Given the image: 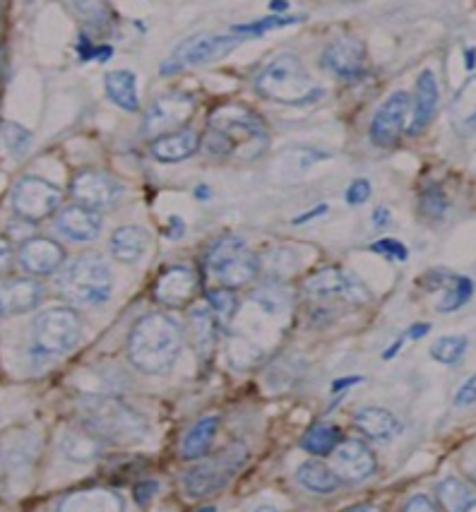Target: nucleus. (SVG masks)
<instances>
[{"label":"nucleus","mask_w":476,"mask_h":512,"mask_svg":"<svg viewBox=\"0 0 476 512\" xmlns=\"http://www.w3.org/2000/svg\"><path fill=\"white\" fill-rule=\"evenodd\" d=\"M243 248H248L246 241H243V238L236 236V234H226L222 238H217V241H214L210 246V250H207V258H205L207 275H212V272L217 270L219 265H224L226 260L234 258V255L241 253Z\"/></svg>","instance_id":"nucleus-34"},{"label":"nucleus","mask_w":476,"mask_h":512,"mask_svg":"<svg viewBox=\"0 0 476 512\" xmlns=\"http://www.w3.org/2000/svg\"><path fill=\"white\" fill-rule=\"evenodd\" d=\"M82 318L68 306H53L41 311L32 323L34 349L46 356L65 354L80 342Z\"/></svg>","instance_id":"nucleus-7"},{"label":"nucleus","mask_w":476,"mask_h":512,"mask_svg":"<svg viewBox=\"0 0 476 512\" xmlns=\"http://www.w3.org/2000/svg\"><path fill=\"white\" fill-rule=\"evenodd\" d=\"M258 275H260V258L255 253H251L248 248H243L241 253L234 255V258L226 260L224 265H219L210 277L217 279L219 287L241 289L246 287V284H251Z\"/></svg>","instance_id":"nucleus-25"},{"label":"nucleus","mask_w":476,"mask_h":512,"mask_svg":"<svg viewBox=\"0 0 476 512\" xmlns=\"http://www.w3.org/2000/svg\"><path fill=\"white\" fill-rule=\"evenodd\" d=\"M467 347H469L467 337H462V335L440 337L431 344V359L443 363V366H455V363L462 361Z\"/></svg>","instance_id":"nucleus-36"},{"label":"nucleus","mask_w":476,"mask_h":512,"mask_svg":"<svg viewBox=\"0 0 476 512\" xmlns=\"http://www.w3.org/2000/svg\"><path fill=\"white\" fill-rule=\"evenodd\" d=\"M200 135L193 128H181L176 133L162 135V138L152 140V157L162 164H176L183 159L193 157L200 150Z\"/></svg>","instance_id":"nucleus-22"},{"label":"nucleus","mask_w":476,"mask_h":512,"mask_svg":"<svg viewBox=\"0 0 476 512\" xmlns=\"http://www.w3.org/2000/svg\"><path fill=\"white\" fill-rule=\"evenodd\" d=\"M464 512H476V498H472L467 503V508H464Z\"/></svg>","instance_id":"nucleus-53"},{"label":"nucleus","mask_w":476,"mask_h":512,"mask_svg":"<svg viewBox=\"0 0 476 512\" xmlns=\"http://www.w3.org/2000/svg\"><path fill=\"white\" fill-rule=\"evenodd\" d=\"M82 421L97 431L106 445H138L145 440L147 421L118 397H92L82 404Z\"/></svg>","instance_id":"nucleus-4"},{"label":"nucleus","mask_w":476,"mask_h":512,"mask_svg":"<svg viewBox=\"0 0 476 512\" xmlns=\"http://www.w3.org/2000/svg\"><path fill=\"white\" fill-rule=\"evenodd\" d=\"M25 3H32V0H25Z\"/></svg>","instance_id":"nucleus-54"},{"label":"nucleus","mask_w":476,"mask_h":512,"mask_svg":"<svg viewBox=\"0 0 476 512\" xmlns=\"http://www.w3.org/2000/svg\"><path fill=\"white\" fill-rule=\"evenodd\" d=\"M157 488V481H142V484L135 486V500H138L140 505H147L150 498H154V493H157Z\"/></svg>","instance_id":"nucleus-46"},{"label":"nucleus","mask_w":476,"mask_h":512,"mask_svg":"<svg viewBox=\"0 0 476 512\" xmlns=\"http://www.w3.org/2000/svg\"><path fill=\"white\" fill-rule=\"evenodd\" d=\"M327 210H330V207H327V205H318V207H315V210H311V212H303L301 217L294 219V226H301L303 222H311V219L320 217V214H325Z\"/></svg>","instance_id":"nucleus-47"},{"label":"nucleus","mask_w":476,"mask_h":512,"mask_svg":"<svg viewBox=\"0 0 476 512\" xmlns=\"http://www.w3.org/2000/svg\"><path fill=\"white\" fill-rule=\"evenodd\" d=\"M13 260H15L13 243H10L5 236H0V277L8 275V272L13 270Z\"/></svg>","instance_id":"nucleus-44"},{"label":"nucleus","mask_w":476,"mask_h":512,"mask_svg":"<svg viewBox=\"0 0 476 512\" xmlns=\"http://www.w3.org/2000/svg\"><path fill=\"white\" fill-rule=\"evenodd\" d=\"M436 493H438L440 505L452 512L464 510L469 500H472V491H469L467 484H462L460 479H455V476H448V479L440 481Z\"/></svg>","instance_id":"nucleus-35"},{"label":"nucleus","mask_w":476,"mask_h":512,"mask_svg":"<svg viewBox=\"0 0 476 512\" xmlns=\"http://www.w3.org/2000/svg\"><path fill=\"white\" fill-rule=\"evenodd\" d=\"M270 133L263 118L241 104H224L207 118V133L200 147L210 157L251 162L265 152Z\"/></svg>","instance_id":"nucleus-1"},{"label":"nucleus","mask_w":476,"mask_h":512,"mask_svg":"<svg viewBox=\"0 0 476 512\" xmlns=\"http://www.w3.org/2000/svg\"><path fill=\"white\" fill-rule=\"evenodd\" d=\"M198 294V277L186 265L166 267L154 284V301L164 308H186Z\"/></svg>","instance_id":"nucleus-16"},{"label":"nucleus","mask_w":476,"mask_h":512,"mask_svg":"<svg viewBox=\"0 0 476 512\" xmlns=\"http://www.w3.org/2000/svg\"><path fill=\"white\" fill-rule=\"evenodd\" d=\"M0 140H3L5 150L13 154L15 159L25 157L29 147H32V133H29L27 128H22L20 123H3V128H0Z\"/></svg>","instance_id":"nucleus-37"},{"label":"nucleus","mask_w":476,"mask_h":512,"mask_svg":"<svg viewBox=\"0 0 476 512\" xmlns=\"http://www.w3.org/2000/svg\"><path fill=\"white\" fill-rule=\"evenodd\" d=\"M428 330H431V325H414L412 330L407 332L409 339H421L424 335H428Z\"/></svg>","instance_id":"nucleus-50"},{"label":"nucleus","mask_w":476,"mask_h":512,"mask_svg":"<svg viewBox=\"0 0 476 512\" xmlns=\"http://www.w3.org/2000/svg\"><path fill=\"white\" fill-rule=\"evenodd\" d=\"M301 20L303 17H299V15H270V17H263V20H258V22H251V25H238V27H234V32L241 34V37H260V34L272 32V29L296 25V22H301Z\"/></svg>","instance_id":"nucleus-39"},{"label":"nucleus","mask_w":476,"mask_h":512,"mask_svg":"<svg viewBox=\"0 0 476 512\" xmlns=\"http://www.w3.org/2000/svg\"><path fill=\"white\" fill-rule=\"evenodd\" d=\"M270 8H272V10H282V8H289V5L284 3V0H275V3H272Z\"/></svg>","instance_id":"nucleus-52"},{"label":"nucleus","mask_w":476,"mask_h":512,"mask_svg":"<svg viewBox=\"0 0 476 512\" xmlns=\"http://www.w3.org/2000/svg\"><path fill=\"white\" fill-rule=\"evenodd\" d=\"M339 443H342V431L330 424H315L301 436V448L315 457L332 455Z\"/></svg>","instance_id":"nucleus-33"},{"label":"nucleus","mask_w":476,"mask_h":512,"mask_svg":"<svg viewBox=\"0 0 476 512\" xmlns=\"http://www.w3.org/2000/svg\"><path fill=\"white\" fill-rule=\"evenodd\" d=\"M476 404V375L464 380L460 390L455 392V407H474Z\"/></svg>","instance_id":"nucleus-43"},{"label":"nucleus","mask_w":476,"mask_h":512,"mask_svg":"<svg viewBox=\"0 0 476 512\" xmlns=\"http://www.w3.org/2000/svg\"><path fill=\"white\" fill-rule=\"evenodd\" d=\"M255 89L265 99L289 106L311 104V101L320 99V94H323V89L315 85L306 65L294 53H282L275 61L267 63L260 70V75L255 77Z\"/></svg>","instance_id":"nucleus-3"},{"label":"nucleus","mask_w":476,"mask_h":512,"mask_svg":"<svg viewBox=\"0 0 476 512\" xmlns=\"http://www.w3.org/2000/svg\"><path fill=\"white\" fill-rule=\"evenodd\" d=\"M104 448H106V440L101 438L97 431H92L85 421H80L77 426L68 428L61 440V452L65 455V460L77 462V464L99 460Z\"/></svg>","instance_id":"nucleus-20"},{"label":"nucleus","mask_w":476,"mask_h":512,"mask_svg":"<svg viewBox=\"0 0 476 512\" xmlns=\"http://www.w3.org/2000/svg\"><path fill=\"white\" fill-rule=\"evenodd\" d=\"M438 80L433 70H424L416 80V94H414V109H412V125H409V135H419L421 130L428 128L438 109Z\"/></svg>","instance_id":"nucleus-23"},{"label":"nucleus","mask_w":476,"mask_h":512,"mask_svg":"<svg viewBox=\"0 0 476 512\" xmlns=\"http://www.w3.org/2000/svg\"><path fill=\"white\" fill-rule=\"evenodd\" d=\"M195 113V99L186 92H166L150 104L142 123V133L147 138H162V135L176 133L186 128Z\"/></svg>","instance_id":"nucleus-11"},{"label":"nucleus","mask_w":476,"mask_h":512,"mask_svg":"<svg viewBox=\"0 0 476 512\" xmlns=\"http://www.w3.org/2000/svg\"><path fill=\"white\" fill-rule=\"evenodd\" d=\"M404 510H407V512H436L438 503H436V500L428 498V496H414V498H409L407 503H404Z\"/></svg>","instance_id":"nucleus-45"},{"label":"nucleus","mask_w":476,"mask_h":512,"mask_svg":"<svg viewBox=\"0 0 476 512\" xmlns=\"http://www.w3.org/2000/svg\"><path fill=\"white\" fill-rule=\"evenodd\" d=\"M296 481L306 488V491L318 493V496H327V493H335L339 486L344 484V479L335 472V467H327L320 460H306L296 469Z\"/></svg>","instance_id":"nucleus-28"},{"label":"nucleus","mask_w":476,"mask_h":512,"mask_svg":"<svg viewBox=\"0 0 476 512\" xmlns=\"http://www.w3.org/2000/svg\"><path fill=\"white\" fill-rule=\"evenodd\" d=\"M17 263L32 277H49L65 265V250L61 243L44 236H29L17 250Z\"/></svg>","instance_id":"nucleus-15"},{"label":"nucleus","mask_w":476,"mask_h":512,"mask_svg":"<svg viewBox=\"0 0 476 512\" xmlns=\"http://www.w3.org/2000/svg\"><path fill=\"white\" fill-rule=\"evenodd\" d=\"M368 198H371V183H368L366 178H356V181H351L347 193H344V200H347V205L351 207L364 205Z\"/></svg>","instance_id":"nucleus-42"},{"label":"nucleus","mask_w":476,"mask_h":512,"mask_svg":"<svg viewBox=\"0 0 476 512\" xmlns=\"http://www.w3.org/2000/svg\"><path fill=\"white\" fill-rule=\"evenodd\" d=\"M106 94L118 109L135 113L140 111V97H138V77L130 70H113L106 75Z\"/></svg>","instance_id":"nucleus-31"},{"label":"nucleus","mask_w":476,"mask_h":512,"mask_svg":"<svg viewBox=\"0 0 476 512\" xmlns=\"http://www.w3.org/2000/svg\"><path fill=\"white\" fill-rule=\"evenodd\" d=\"M373 222H376V226H388L390 210H385V207H378V210L373 212Z\"/></svg>","instance_id":"nucleus-49"},{"label":"nucleus","mask_w":476,"mask_h":512,"mask_svg":"<svg viewBox=\"0 0 476 512\" xmlns=\"http://www.w3.org/2000/svg\"><path fill=\"white\" fill-rule=\"evenodd\" d=\"M44 299V287L32 277H15L0 284V315L34 311Z\"/></svg>","instance_id":"nucleus-19"},{"label":"nucleus","mask_w":476,"mask_h":512,"mask_svg":"<svg viewBox=\"0 0 476 512\" xmlns=\"http://www.w3.org/2000/svg\"><path fill=\"white\" fill-rule=\"evenodd\" d=\"M109 248H111V255L118 260V263L135 265L140 263L142 255H145L147 248H150V236H147V231L142 229V226H135V224L121 226V229H116L111 234Z\"/></svg>","instance_id":"nucleus-26"},{"label":"nucleus","mask_w":476,"mask_h":512,"mask_svg":"<svg viewBox=\"0 0 476 512\" xmlns=\"http://www.w3.org/2000/svg\"><path fill=\"white\" fill-rule=\"evenodd\" d=\"M409 116V94L407 92H395L385 99V104L380 106L371 121V142L376 147H395L397 140L402 138L404 125H407Z\"/></svg>","instance_id":"nucleus-14"},{"label":"nucleus","mask_w":476,"mask_h":512,"mask_svg":"<svg viewBox=\"0 0 476 512\" xmlns=\"http://www.w3.org/2000/svg\"><path fill=\"white\" fill-rule=\"evenodd\" d=\"M419 207L426 219L438 222V219H443L445 212H448V198H445V193L438 186H428L424 193H421Z\"/></svg>","instance_id":"nucleus-40"},{"label":"nucleus","mask_w":476,"mask_h":512,"mask_svg":"<svg viewBox=\"0 0 476 512\" xmlns=\"http://www.w3.org/2000/svg\"><path fill=\"white\" fill-rule=\"evenodd\" d=\"M433 275H436L438 282L426 284V287L431 291L443 289V296H440V303L436 306L440 313L457 311V308H462L464 303L472 299L474 282L469 277L452 275V272H433Z\"/></svg>","instance_id":"nucleus-27"},{"label":"nucleus","mask_w":476,"mask_h":512,"mask_svg":"<svg viewBox=\"0 0 476 512\" xmlns=\"http://www.w3.org/2000/svg\"><path fill=\"white\" fill-rule=\"evenodd\" d=\"M450 121L460 135H469L476 128V75L469 77L452 97Z\"/></svg>","instance_id":"nucleus-30"},{"label":"nucleus","mask_w":476,"mask_h":512,"mask_svg":"<svg viewBox=\"0 0 476 512\" xmlns=\"http://www.w3.org/2000/svg\"><path fill=\"white\" fill-rule=\"evenodd\" d=\"M248 460V448L243 443H231L224 450H219L217 455H212L210 460H202L193 467L186 469L181 476L183 491L188 498H210L214 493H219L222 488L234 479V474L243 467Z\"/></svg>","instance_id":"nucleus-6"},{"label":"nucleus","mask_w":476,"mask_h":512,"mask_svg":"<svg viewBox=\"0 0 476 512\" xmlns=\"http://www.w3.org/2000/svg\"><path fill=\"white\" fill-rule=\"evenodd\" d=\"M58 510L63 512H123L126 510V500L121 493L106 491V488H89V491L68 493Z\"/></svg>","instance_id":"nucleus-21"},{"label":"nucleus","mask_w":476,"mask_h":512,"mask_svg":"<svg viewBox=\"0 0 476 512\" xmlns=\"http://www.w3.org/2000/svg\"><path fill=\"white\" fill-rule=\"evenodd\" d=\"M320 63L339 80H359L368 70V53L364 41L356 37H339L325 46Z\"/></svg>","instance_id":"nucleus-12"},{"label":"nucleus","mask_w":476,"mask_h":512,"mask_svg":"<svg viewBox=\"0 0 476 512\" xmlns=\"http://www.w3.org/2000/svg\"><path fill=\"white\" fill-rule=\"evenodd\" d=\"M56 289L65 301L77 306H101L113 291V275L97 253H82L73 263L61 267Z\"/></svg>","instance_id":"nucleus-5"},{"label":"nucleus","mask_w":476,"mask_h":512,"mask_svg":"<svg viewBox=\"0 0 476 512\" xmlns=\"http://www.w3.org/2000/svg\"><path fill=\"white\" fill-rule=\"evenodd\" d=\"M169 236L171 238H181L183 231H186V226H183V219L181 217H171L169 219Z\"/></svg>","instance_id":"nucleus-48"},{"label":"nucleus","mask_w":476,"mask_h":512,"mask_svg":"<svg viewBox=\"0 0 476 512\" xmlns=\"http://www.w3.org/2000/svg\"><path fill=\"white\" fill-rule=\"evenodd\" d=\"M61 3L82 27L104 29L113 20L109 0H61Z\"/></svg>","instance_id":"nucleus-32"},{"label":"nucleus","mask_w":476,"mask_h":512,"mask_svg":"<svg viewBox=\"0 0 476 512\" xmlns=\"http://www.w3.org/2000/svg\"><path fill=\"white\" fill-rule=\"evenodd\" d=\"M303 291L313 299H342L344 303H368L373 299L371 291L359 277L342 267H323L303 279Z\"/></svg>","instance_id":"nucleus-10"},{"label":"nucleus","mask_w":476,"mask_h":512,"mask_svg":"<svg viewBox=\"0 0 476 512\" xmlns=\"http://www.w3.org/2000/svg\"><path fill=\"white\" fill-rule=\"evenodd\" d=\"M207 306L214 313L217 320H231L238 311V296L236 289L229 287H217L207 291Z\"/></svg>","instance_id":"nucleus-38"},{"label":"nucleus","mask_w":476,"mask_h":512,"mask_svg":"<svg viewBox=\"0 0 476 512\" xmlns=\"http://www.w3.org/2000/svg\"><path fill=\"white\" fill-rule=\"evenodd\" d=\"M243 37L236 32L229 34H195L176 46L171 56L162 63V75H176L188 68H198L212 61H219L241 44Z\"/></svg>","instance_id":"nucleus-8"},{"label":"nucleus","mask_w":476,"mask_h":512,"mask_svg":"<svg viewBox=\"0 0 476 512\" xmlns=\"http://www.w3.org/2000/svg\"><path fill=\"white\" fill-rule=\"evenodd\" d=\"M101 226H104V217H101V212L92 210V207L80 205V202L63 207L56 217L58 234H63L68 241H75V243L94 241V238L101 234Z\"/></svg>","instance_id":"nucleus-18"},{"label":"nucleus","mask_w":476,"mask_h":512,"mask_svg":"<svg viewBox=\"0 0 476 512\" xmlns=\"http://www.w3.org/2000/svg\"><path fill=\"white\" fill-rule=\"evenodd\" d=\"M474 63H476V51L469 49L467 51V70H474Z\"/></svg>","instance_id":"nucleus-51"},{"label":"nucleus","mask_w":476,"mask_h":512,"mask_svg":"<svg viewBox=\"0 0 476 512\" xmlns=\"http://www.w3.org/2000/svg\"><path fill=\"white\" fill-rule=\"evenodd\" d=\"M354 426L364 433L366 438L378 440V443H388V440L397 438L402 431L400 419L383 407H361L354 414Z\"/></svg>","instance_id":"nucleus-24"},{"label":"nucleus","mask_w":476,"mask_h":512,"mask_svg":"<svg viewBox=\"0 0 476 512\" xmlns=\"http://www.w3.org/2000/svg\"><path fill=\"white\" fill-rule=\"evenodd\" d=\"M63 202V190L56 183L46 181L39 176H25L15 183L10 205L20 219L39 224L44 219L53 217Z\"/></svg>","instance_id":"nucleus-9"},{"label":"nucleus","mask_w":476,"mask_h":512,"mask_svg":"<svg viewBox=\"0 0 476 512\" xmlns=\"http://www.w3.org/2000/svg\"><path fill=\"white\" fill-rule=\"evenodd\" d=\"M70 195L80 205L101 212L106 207L116 205V200L121 198V183L109 174H104V171L85 169L75 174L73 181H70Z\"/></svg>","instance_id":"nucleus-13"},{"label":"nucleus","mask_w":476,"mask_h":512,"mask_svg":"<svg viewBox=\"0 0 476 512\" xmlns=\"http://www.w3.org/2000/svg\"><path fill=\"white\" fill-rule=\"evenodd\" d=\"M332 462H335V472L342 476L344 481H351V484H359V481H366L368 476L376 474L378 460L373 455V450L368 448L364 440H342L337 445V450L332 452Z\"/></svg>","instance_id":"nucleus-17"},{"label":"nucleus","mask_w":476,"mask_h":512,"mask_svg":"<svg viewBox=\"0 0 476 512\" xmlns=\"http://www.w3.org/2000/svg\"><path fill=\"white\" fill-rule=\"evenodd\" d=\"M371 250H376V253L385 255V258L392 260V263H404V260L409 258L407 246L397 241V238H380V241L373 243Z\"/></svg>","instance_id":"nucleus-41"},{"label":"nucleus","mask_w":476,"mask_h":512,"mask_svg":"<svg viewBox=\"0 0 476 512\" xmlns=\"http://www.w3.org/2000/svg\"><path fill=\"white\" fill-rule=\"evenodd\" d=\"M183 349V332L166 313L142 315L128 335V359L147 375L169 373Z\"/></svg>","instance_id":"nucleus-2"},{"label":"nucleus","mask_w":476,"mask_h":512,"mask_svg":"<svg viewBox=\"0 0 476 512\" xmlns=\"http://www.w3.org/2000/svg\"><path fill=\"white\" fill-rule=\"evenodd\" d=\"M219 431V416L207 414L186 433V438L181 440V457L188 462L202 460L207 457V452L212 448V440L217 438Z\"/></svg>","instance_id":"nucleus-29"}]
</instances>
